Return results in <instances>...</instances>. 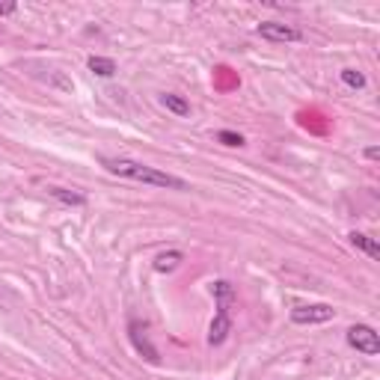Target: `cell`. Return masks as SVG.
<instances>
[{"mask_svg":"<svg viewBox=\"0 0 380 380\" xmlns=\"http://www.w3.org/2000/svg\"><path fill=\"white\" fill-rule=\"evenodd\" d=\"M101 167L107 172L122 175V179H131V182H140V184L167 187V190H187V182L179 179V175L164 172L158 167H148V164H140V160H131V158H101Z\"/></svg>","mask_w":380,"mask_h":380,"instance_id":"cell-1","label":"cell"},{"mask_svg":"<svg viewBox=\"0 0 380 380\" xmlns=\"http://www.w3.org/2000/svg\"><path fill=\"white\" fill-rule=\"evenodd\" d=\"M348 345L360 350L365 357H377L380 354V338L377 333L369 327V324H354V327L348 330Z\"/></svg>","mask_w":380,"mask_h":380,"instance_id":"cell-2","label":"cell"},{"mask_svg":"<svg viewBox=\"0 0 380 380\" xmlns=\"http://www.w3.org/2000/svg\"><path fill=\"white\" fill-rule=\"evenodd\" d=\"M255 33H259L262 39H267V42H300L303 33L297 30V27L291 24H282V21H262L259 27H255Z\"/></svg>","mask_w":380,"mask_h":380,"instance_id":"cell-3","label":"cell"},{"mask_svg":"<svg viewBox=\"0 0 380 380\" xmlns=\"http://www.w3.org/2000/svg\"><path fill=\"white\" fill-rule=\"evenodd\" d=\"M336 309L327 303H309V306H294L291 309V321L294 324H327L333 321Z\"/></svg>","mask_w":380,"mask_h":380,"instance_id":"cell-4","label":"cell"},{"mask_svg":"<svg viewBox=\"0 0 380 380\" xmlns=\"http://www.w3.org/2000/svg\"><path fill=\"white\" fill-rule=\"evenodd\" d=\"M229 333H232V318H229V309L217 306V315H214L211 327H208V345L211 348H220L226 338H229Z\"/></svg>","mask_w":380,"mask_h":380,"instance_id":"cell-5","label":"cell"},{"mask_svg":"<svg viewBox=\"0 0 380 380\" xmlns=\"http://www.w3.org/2000/svg\"><path fill=\"white\" fill-rule=\"evenodd\" d=\"M128 333H131V342H134V348L140 350V354L148 360V362H160V357H158V350L148 345V338L146 336H140V324L137 321H131L128 324Z\"/></svg>","mask_w":380,"mask_h":380,"instance_id":"cell-6","label":"cell"},{"mask_svg":"<svg viewBox=\"0 0 380 380\" xmlns=\"http://www.w3.org/2000/svg\"><path fill=\"white\" fill-rule=\"evenodd\" d=\"M184 262V253L182 250H167V253H160L158 259H155V270L158 274H172L175 267H179Z\"/></svg>","mask_w":380,"mask_h":380,"instance_id":"cell-7","label":"cell"},{"mask_svg":"<svg viewBox=\"0 0 380 380\" xmlns=\"http://www.w3.org/2000/svg\"><path fill=\"white\" fill-rule=\"evenodd\" d=\"M348 241L354 243L357 250H362L369 259H380V247H377V241L374 238H369V235H362V232H350L348 235Z\"/></svg>","mask_w":380,"mask_h":380,"instance_id":"cell-8","label":"cell"},{"mask_svg":"<svg viewBox=\"0 0 380 380\" xmlns=\"http://www.w3.org/2000/svg\"><path fill=\"white\" fill-rule=\"evenodd\" d=\"M160 104H164L167 110L175 113V116H190V104L182 99V95H175V92H164V95H160Z\"/></svg>","mask_w":380,"mask_h":380,"instance_id":"cell-9","label":"cell"},{"mask_svg":"<svg viewBox=\"0 0 380 380\" xmlns=\"http://www.w3.org/2000/svg\"><path fill=\"white\" fill-rule=\"evenodd\" d=\"M87 65H89V72L99 75V77H113L116 75V63L110 57H89Z\"/></svg>","mask_w":380,"mask_h":380,"instance_id":"cell-10","label":"cell"},{"mask_svg":"<svg viewBox=\"0 0 380 380\" xmlns=\"http://www.w3.org/2000/svg\"><path fill=\"white\" fill-rule=\"evenodd\" d=\"M48 194H51L53 199L65 202V205H84V202H87L84 194H75V190H65V187H48Z\"/></svg>","mask_w":380,"mask_h":380,"instance_id":"cell-11","label":"cell"},{"mask_svg":"<svg viewBox=\"0 0 380 380\" xmlns=\"http://www.w3.org/2000/svg\"><path fill=\"white\" fill-rule=\"evenodd\" d=\"M211 294L217 297V306H223V309H229V300H232V297H235L232 285H229L226 279H217V282L211 285Z\"/></svg>","mask_w":380,"mask_h":380,"instance_id":"cell-12","label":"cell"},{"mask_svg":"<svg viewBox=\"0 0 380 380\" xmlns=\"http://www.w3.org/2000/svg\"><path fill=\"white\" fill-rule=\"evenodd\" d=\"M338 77H342V84L350 87V89H362L365 87V75L360 69H342V75H338Z\"/></svg>","mask_w":380,"mask_h":380,"instance_id":"cell-13","label":"cell"},{"mask_svg":"<svg viewBox=\"0 0 380 380\" xmlns=\"http://www.w3.org/2000/svg\"><path fill=\"white\" fill-rule=\"evenodd\" d=\"M217 143H223V146H243L247 140L241 137V134H235V131H217Z\"/></svg>","mask_w":380,"mask_h":380,"instance_id":"cell-14","label":"cell"},{"mask_svg":"<svg viewBox=\"0 0 380 380\" xmlns=\"http://www.w3.org/2000/svg\"><path fill=\"white\" fill-rule=\"evenodd\" d=\"M365 158H369V160H377V158H380V148H377V146H369V148H365Z\"/></svg>","mask_w":380,"mask_h":380,"instance_id":"cell-15","label":"cell"},{"mask_svg":"<svg viewBox=\"0 0 380 380\" xmlns=\"http://www.w3.org/2000/svg\"><path fill=\"white\" fill-rule=\"evenodd\" d=\"M15 12V4H0V15H12Z\"/></svg>","mask_w":380,"mask_h":380,"instance_id":"cell-16","label":"cell"}]
</instances>
